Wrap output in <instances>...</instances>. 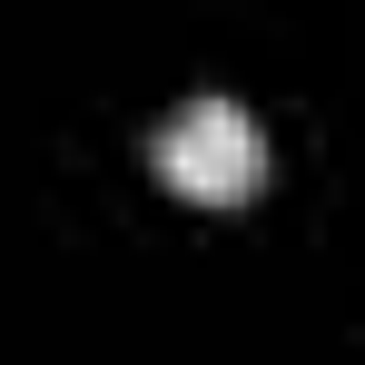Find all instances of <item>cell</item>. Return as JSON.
<instances>
[{
	"label": "cell",
	"mask_w": 365,
	"mask_h": 365,
	"mask_svg": "<svg viewBox=\"0 0 365 365\" xmlns=\"http://www.w3.org/2000/svg\"><path fill=\"white\" fill-rule=\"evenodd\" d=\"M158 178L178 187L187 207H237V197H257V178H267V138H257V119H247L237 99H187V109H168V128H158Z\"/></svg>",
	"instance_id": "6da1fadb"
}]
</instances>
